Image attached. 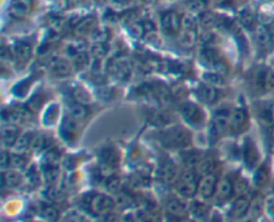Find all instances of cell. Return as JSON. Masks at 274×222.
Listing matches in <instances>:
<instances>
[{
  "label": "cell",
  "instance_id": "16",
  "mask_svg": "<svg viewBox=\"0 0 274 222\" xmlns=\"http://www.w3.org/2000/svg\"><path fill=\"white\" fill-rule=\"evenodd\" d=\"M238 23L246 29H256L257 22H258V16L257 12H254L250 7H244L238 11Z\"/></svg>",
  "mask_w": 274,
  "mask_h": 222
},
{
  "label": "cell",
  "instance_id": "5",
  "mask_svg": "<svg viewBox=\"0 0 274 222\" xmlns=\"http://www.w3.org/2000/svg\"><path fill=\"white\" fill-rule=\"evenodd\" d=\"M161 28L168 37H178L182 31V15L174 10L164 11L161 15Z\"/></svg>",
  "mask_w": 274,
  "mask_h": 222
},
{
  "label": "cell",
  "instance_id": "12",
  "mask_svg": "<svg viewBox=\"0 0 274 222\" xmlns=\"http://www.w3.org/2000/svg\"><path fill=\"white\" fill-rule=\"evenodd\" d=\"M234 192V183L229 178H223L217 183L216 193H214V201L217 204H225L226 201L230 200Z\"/></svg>",
  "mask_w": 274,
  "mask_h": 222
},
{
  "label": "cell",
  "instance_id": "49",
  "mask_svg": "<svg viewBox=\"0 0 274 222\" xmlns=\"http://www.w3.org/2000/svg\"><path fill=\"white\" fill-rule=\"evenodd\" d=\"M151 2H155V0H151Z\"/></svg>",
  "mask_w": 274,
  "mask_h": 222
},
{
  "label": "cell",
  "instance_id": "41",
  "mask_svg": "<svg viewBox=\"0 0 274 222\" xmlns=\"http://www.w3.org/2000/svg\"><path fill=\"white\" fill-rule=\"evenodd\" d=\"M74 99H75L78 103H83V105L90 102V97H88V94L81 87H78L74 90Z\"/></svg>",
  "mask_w": 274,
  "mask_h": 222
},
{
  "label": "cell",
  "instance_id": "21",
  "mask_svg": "<svg viewBox=\"0 0 274 222\" xmlns=\"http://www.w3.org/2000/svg\"><path fill=\"white\" fill-rule=\"evenodd\" d=\"M258 150H257L256 145L248 139L245 143V147H244V160H245V165L249 169L256 168V165L258 164Z\"/></svg>",
  "mask_w": 274,
  "mask_h": 222
},
{
  "label": "cell",
  "instance_id": "1",
  "mask_svg": "<svg viewBox=\"0 0 274 222\" xmlns=\"http://www.w3.org/2000/svg\"><path fill=\"white\" fill-rule=\"evenodd\" d=\"M198 183L199 177L195 168H186L179 173L178 181L176 182L177 193L183 198H193L198 193Z\"/></svg>",
  "mask_w": 274,
  "mask_h": 222
},
{
  "label": "cell",
  "instance_id": "8",
  "mask_svg": "<svg viewBox=\"0 0 274 222\" xmlns=\"http://www.w3.org/2000/svg\"><path fill=\"white\" fill-rule=\"evenodd\" d=\"M33 0H12L8 8V14L15 20H24L31 14Z\"/></svg>",
  "mask_w": 274,
  "mask_h": 222
},
{
  "label": "cell",
  "instance_id": "19",
  "mask_svg": "<svg viewBox=\"0 0 274 222\" xmlns=\"http://www.w3.org/2000/svg\"><path fill=\"white\" fill-rule=\"evenodd\" d=\"M51 73L58 78L70 77L73 73V65L67 59L56 58L51 63Z\"/></svg>",
  "mask_w": 274,
  "mask_h": 222
},
{
  "label": "cell",
  "instance_id": "45",
  "mask_svg": "<svg viewBox=\"0 0 274 222\" xmlns=\"http://www.w3.org/2000/svg\"><path fill=\"white\" fill-rule=\"evenodd\" d=\"M261 211H262V202L260 200H258V202L252 201L250 202V208H249V213L252 215H260Z\"/></svg>",
  "mask_w": 274,
  "mask_h": 222
},
{
  "label": "cell",
  "instance_id": "30",
  "mask_svg": "<svg viewBox=\"0 0 274 222\" xmlns=\"http://www.w3.org/2000/svg\"><path fill=\"white\" fill-rule=\"evenodd\" d=\"M96 28V22L95 18H86L81 22H78V24L75 26V33L78 35H88V34H94Z\"/></svg>",
  "mask_w": 274,
  "mask_h": 222
},
{
  "label": "cell",
  "instance_id": "18",
  "mask_svg": "<svg viewBox=\"0 0 274 222\" xmlns=\"http://www.w3.org/2000/svg\"><path fill=\"white\" fill-rule=\"evenodd\" d=\"M179 173L177 170L176 165L173 164V162H164L163 165L161 166V170H159V178L163 183L166 185H172L178 181Z\"/></svg>",
  "mask_w": 274,
  "mask_h": 222
},
{
  "label": "cell",
  "instance_id": "10",
  "mask_svg": "<svg viewBox=\"0 0 274 222\" xmlns=\"http://www.w3.org/2000/svg\"><path fill=\"white\" fill-rule=\"evenodd\" d=\"M248 123V113L242 107H235L231 110L230 120H229V130L231 133H241Z\"/></svg>",
  "mask_w": 274,
  "mask_h": 222
},
{
  "label": "cell",
  "instance_id": "15",
  "mask_svg": "<svg viewBox=\"0 0 274 222\" xmlns=\"http://www.w3.org/2000/svg\"><path fill=\"white\" fill-rule=\"evenodd\" d=\"M254 39H256L257 46L262 50H269L273 44V35L267 26L260 24L254 29Z\"/></svg>",
  "mask_w": 274,
  "mask_h": 222
},
{
  "label": "cell",
  "instance_id": "43",
  "mask_svg": "<svg viewBox=\"0 0 274 222\" xmlns=\"http://www.w3.org/2000/svg\"><path fill=\"white\" fill-rule=\"evenodd\" d=\"M98 222H121V219H119V214H117V213L113 210L106 213V214L99 215Z\"/></svg>",
  "mask_w": 274,
  "mask_h": 222
},
{
  "label": "cell",
  "instance_id": "48",
  "mask_svg": "<svg viewBox=\"0 0 274 222\" xmlns=\"http://www.w3.org/2000/svg\"><path fill=\"white\" fill-rule=\"evenodd\" d=\"M209 222H222V219H221V217H219V215L217 214V213H214V215H213Z\"/></svg>",
  "mask_w": 274,
  "mask_h": 222
},
{
  "label": "cell",
  "instance_id": "37",
  "mask_svg": "<svg viewBox=\"0 0 274 222\" xmlns=\"http://www.w3.org/2000/svg\"><path fill=\"white\" fill-rule=\"evenodd\" d=\"M59 171L58 166H46L43 171V178L48 185H54L58 181Z\"/></svg>",
  "mask_w": 274,
  "mask_h": 222
},
{
  "label": "cell",
  "instance_id": "33",
  "mask_svg": "<svg viewBox=\"0 0 274 222\" xmlns=\"http://www.w3.org/2000/svg\"><path fill=\"white\" fill-rule=\"evenodd\" d=\"M216 22H217V15H214L210 11H205L199 14V18H198V23L199 26L203 29H212L216 27Z\"/></svg>",
  "mask_w": 274,
  "mask_h": 222
},
{
  "label": "cell",
  "instance_id": "23",
  "mask_svg": "<svg viewBox=\"0 0 274 222\" xmlns=\"http://www.w3.org/2000/svg\"><path fill=\"white\" fill-rule=\"evenodd\" d=\"M257 16H258V22L263 26H269L274 20V3H263L261 4L258 11H257Z\"/></svg>",
  "mask_w": 274,
  "mask_h": 222
},
{
  "label": "cell",
  "instance_id": "3",
  "mask_svg": "<svg viewBox=\"0 0 274 222\" xmlns=\"http://www.w3.org/2000/svg\"><path fill=\"white\" fill-rule=\"evenodd\" d=\"M86 208L90 213L95 215L106 214L109 211H113L117 206V201L111 198L107 194L92 193L90 196H86Z\"/></svg>",
  "mask_w": 274,
  "mask_h": 222
},
{
  "label": "cell",
  "instance_id": "17",
  "mask_svg": "<svg viewBox=\"0 0 274 222\" xmlns=\"http://www.w3.org/2000/svg\"><path fill=\"white\" fill-rule=\"evenodd\" d=\"M250 197L248 194H241L235 198V201L231 205L230 209V215L233 218H239L244 214H246L249 211V208H250Z\"/></svg>",
  "mask_w": 274,
  "mask_h": 222
},
{
  "label": "cell",
  "instance_id": "2",
  "mask_svg": "<svg viewBox=\"0 0 274 222\" xmlns=\"http://www.w3.org/2000/svg\"><path fill=\"white\" fill-rule=\"evenodd\" d=\"M161 142L167 147L173 149H185L190 145L191 135L189 130L181 128V126H173V128L164 129L161 131Z\"/></svg>",
  "mask_w": 274,
  "mask_h": 222
},
{
  "label": "cell",
  "instance_id": "29",
  "mask_svg": "<svg viewBox=\"0 0 274 222\" xmlns=\"http://www.w3.org/2000/svg\"><path fill=\"white\" fill-rule=\"evenodd\" d=\"M210 0H185V7L189 14H202L208 11Z\"/></svg>",
  "mask_w": 274,
  "mask_h": 222
},
{
  "label": "cell",
  "instance_id": "11",
  "mask_svg": "<svg viewBox=\"0 0 274 222\" xmlns=\"http://www.w3.org/2000/svg\"><path fill=\"white\" fill-rule=\"evenodd\" d=\"M195 94H197V97L201 99L202 102L208 103V105L216 103L219 99V97H221V92H219L218 87L208 83L199 84L197 90H195Z\"/></svg>",
  "mask_w": 274,
  "mask_h": 222
},
{
  "label": "cell",
  "instance_id": "46",
  "mask_svg": "<svg viewBox=\"0 0 274 222\" xmlns=\"http://www.w3.org/2000/svg\"><path fill=\"white\" fill-rule=\"evenodd\" d=\"M2 170L6 171L8 168H11V154L7 153V151H3L2 153Z\"/></svg>",
  "mask_w": 274,
  "mask_h": 222
},
{
  "label": "cell",
  "instance_id": "38",
  "mask_svg": "<svg viewBox=\"0 0 274 222\" xmlns=\"http://www.w3.org/2000/svg\"><path fill=\"white\" fill-rule=\"evenodd\" d=\"M27 166V160L22 154H11V168L15 170H24Z\"/></svg>",
  "mask_w": 274,
  "mask_h": 222
},
{
  "label": "cell",
  "instance_id": "32",
  "mask_svg": "<svg viewBox=\"0 0 274 222\" xmlns=\"http://www.w3.org/2000/svg\"><path fill=\"white\" fill-rule=\"evenodd\" d=\"M33 137L35 134H31V133H27V134L20 135V138L18 139V142L15 143V149L18 151L19 154L24 153L27 150H32V145H33Z\"/></svg>",
  "mask_w": 274,
  "mask_h": 222
},
{
  "label": "cell",
  "instance_id": "25",
  "mask_svg": "<svg viewBox=\"0 0 274 222\" xmlns=\"http://www.w3.org/2000/svg\"><path fill=\"white\" fill-rule=\"evenodd\" d=\"M68 115L78 122H82V120L87 119L90 115V110L83 103H73L68 107Z\"/></svg>",
  "mask_w": 274,
  "mask_h": 222
},
{
  "label": "cell",
  "instance_id": "13",
  "mask_svg": "<svg viewBox=\"0 0 274 222\" xmlns=\"http://www.w3.org/2000/svg\"><path fill=\"white\" fill-rule=\"evenodd\" d=\"M231 109L227 107H219L216 110L214 117H213V128L216 129L217 133H223V131L229 129V120H230Z\"/></svg>",
  "mask_w": 274,
  "mask_h": 222
},
{
  "label": "cell",
  "instance_id": "31",
  "mask_svg": "<svg viewBox=\"0 0 274 222\" xmlns=\"http://www.w3.org/2000/svg\"><path fill=\"white\" fill-rule=\"evenodd\" d=\"M149 122L155 124V126L163 128V126L170 123L172 119H170V115H168L166 111H163V110H157V111H151V113L149 114Z\"/></svg>",
  "mask_w": 274,
  "mask_h": 222
},
{
  "label": "cell",
  "instance_id": "39",
  "mask_svg": "<svg viewBox=\"0 0 274 222\" xmlns=\"http://www.w3.org/2000/svg\"><path fill=\"white\" fill-rule=\"evenodd\" d=\"M106 187H107V190H109L110 193L118 194L122 190L121 179L118 178V177H115V175L110 177V178L106 179Z\"/></svg>",
  "mask_w": 274,
  "mask_h": 222
},
{
  "label": "cell",
  "instance_id": "44",
  "mask_svg": "<svg viewBox=\"0 0 274 222\" xmlns=\"http://www.w3.org/2000/svg\"><path fill=\"white\" fill-rule=\"evenodd\" d=\"M60 222H84V221L83 217H82L81 214H78L75 211H70V213H67V214L63 217Z\"/></svg>",
  "mask_w": 274,
  "mask_h": 222
},
{
  "label": "cell",
  "instance_id": "6",
  "mask_svg": "<svg viewBox=\"0 0 274 222\" xmlns=\"http://www.w3.org/2000/svg\"><path fill=\"white\" fill-rule=\"evenodd\" d=\"M217 183H218V177H217L216 170L202 173V175L199 177V183H198V196H199V198L203 201L213 198L214 193H216Z\"/></svg>",
  "mask_w": 274,
  "mask_h": 222
},
{
  "label": "cell",
  "instance_id": "24",
  "mask_svg": "<svg viewBox=\"0 0 274 222\" xmlns=\"http://www.w3.org/2000/svg\"><path fill=\"white\" fill-rule=\"evenodd\" d=\"M113 70L114 74L122 80L128 79L130 75H131V65H130V62L126 58L118 59L117 62L113 65Z\"/></svg>",
  "mask_w": 274,
  "mask_h": 222
},
{
  "label": "cell",
  "instance_id": "9",
  "mask_svg": "<svg viewBox=\"0 0 274 222\" xmlns=\"http://www.w3.org/2000/svg\"><path fill=\"white\" fill-rule=\"evenodd\" d=\"M254 87L260 91H274V73L270 70H260L254 75Z\"/></svg>",
  "mask_w": 274,
  "mask_h": 222
},
{
  "label": "cell",
  "instance_id": "35",
  "mask_svg": "<svg viewBox=\"0 0 274 222\" xmlns=\"http://www.w3.org/2000/svg\"><path fill=\"white\" fill-rule=\"evenodd\" d=\"M42 215L48 222H56L59 219V210L55 205L43 204L42 205Z\"/></svg>",
  "mask_w": 274,
  "mask_h": 222
},
{
  "label": "cell",
  "instance_id": "20",
  "mask_svg": "<svg viewBox=\"0 0 274 222\" xmlns=\"http://www.w3.org/2000/svg\"><path fill=\"white\" fill-rule=\"evenodd\" d=\"M78 123H79V122L70 117V115H67V117L63 119L62 135L64 137V139H67V141H75V139H77L78 130H79V124Z\"/></svg>",
  "mask_w": 274,
  "mask_h": 222
},
{
  "label": "cell",
  "instance_id": "7",
  "mask_svg": "<svg viewBox=\"0 0 274 222\" xmlns=\"http://www.w3.org/2000/svg\"><path fill=\"white\" fill-rule=\"evenodd\" d=\"M179 111H181V115L185 118V120H187L193 126H201V124L205 123V113L202 111L201 107H198L194 103H182Z\"/></svg>",
  "mask_w": 274,
  "mask_h": 222
},
{
  "label": "cell",
  "instance_id": "42",
  "mask_svg": "<svg viewBox=\"0 0 274 222\" xmlns=\"http://www.w3.org/2000/svg\"><path fill=\"white\" fill-rule=\"evenodd\" d=\"M267 178H269V171L266 170L265 166H262L261 169H258V171L256 173V183L258 186H263L267 182Z\"/></svg>",
  "mask_w": 274,
  "mask_h": 222
},
{
  "label": "cell",
  "instance_id": "27",
  "mask_svg": "<svg viewBox=\"0 0 274 222\" xmlns=\"http://www.w3.org/2000/svg\"><path fill=\"white\" fill-rule=\"evenodd\" d=\"M189 210H190V214L193 215L195 221H205L208 218V214L210 213V208L205 202H194L191 206H189Z\"/></svg>",
  "mask_w": 274,
  "mask_h": 222
},
{
  "label": "cell",
  "instance_id": "40",
  "mask_svg": "<svg viewBox=\"0 0 274 222\" xmlns=\"http://www.w3.org/2000/svg\"><path fill=\"white\" fill-rule=\"evenodd\" d=\"M59 160H60V153L58 150H47V153H46V166H58Z\"/></svg>",
  "mask_w": 274,
  "mask_h": 222
},
{
  "label": "cell",
  "instance_id": "34",
  "mask_svg": "<svg viewBox=\"0 0 274 222\" xmlns=\"http://www.w3.org/2000/svg\"><path fill=\"white\" fill-rule=\"evenodd\" d=\"M202 79H203L205 83L216 86V87H221V86L225 84V78H223V75L216 73V71H210V73L202 74Z\"/></svg>",
  "mask_w": 274,
  "mask_h": 222
},
{
  "label": "cell",
  "instance_id": "26",
  "mask_svg": "<svg viewBox=\"0 0 274 222\" xmlns=\"http://www.w3.org/2000/svg\"><path fill=\"white\" fill-rule=\"evenodd\" d=\"M23 178L22 174L19 173L18 170H6L3 171V183L4 186H7L10 189H15V187H18V186L22 185Z\"/></svg>",
  "mask_w": 274,
  "mask_h": 222
},
{
  "label": "cell",
  "instance_id": "36",
  "mask_svg": "<svg viewBox=\"0 0 274 222\" xmlns=\"http://www.w3.org/2000/svg\"><path fill=\"white\" fill-rule=\"evenodd\" d=\"M117 196L118 198L115 201H117L118 206H121V208H128V206H131L132 204H135V198H134V196L130 193H126L123 189H122Z\"/></svg>",
  "mask_w": 274,
  "mask_h": 222
},
{
  "label": "cell",
  "instance_id": "47",
  "mask_svg": "<svg viewBox=\"0 0 274 222\" xmlns=\"http://www.w3.org/2000/svg\"><path fill=\"white\" fill-rule=\"evenodd\" d=\"M218 6H227V4H230L233 0H214Z\"/></svg>",
  "mask_w": 274,
  "mask_h": 222
},
{
  "label": "cell",
  "instance_id": "22",
  "mask_svg": "<svg viewBox=\"0 0 274 222\" xmlns=\"http://www.w3.org/2000/svg\"><path fill=\"white\" fill-rule=\"evenodd\" d=\"M2 138H3L4 145L8 147H14L15 143L20 138V131L14 124H4L3 130H2Z\"/></svg>",
  "mask_w": 274,
  "mask_h": 222
},
{
  "label": "cell",
  "instance_id": "14",
  "mask_svg": "<svg viewBox=\"0 0 274 222\" xmlns=\"http://www.w3.org/2000/svg\"><path fill=\"white\" fill-rule=\"evenodd\" d=\"M12 54H14L15 62L19 65H24L31 59L32 56V46L29 42H18L12 48Z\"/></svg>",
  "mask_w": 274,
  "mask_h": 222
},
{
  "label": "cell",
  "instance_id": "28",
  "mask_svg": "<svg viewBox=\"0 0 274 222\" xmlns=\"http://www.w3.org/2000/svg\"><path fill=\"white\" fill-rule=\"evenodd\" d=\"M177 38H178V43L181 47L191 48L194 47V44L197 43L198 31H186V29H182Z\"/></svg>",
  "mask_w": 274,
  "mask_h": 222
},
{
  "label": "cell",
  "instance_id": "4",
  "mask_svg": "<svg viewBox=\"0 0 274 222\" xmlns=\"http://www.w3.org/2000/svg\"><path fill=\"white\" fill-rule=\"evenodd\" d=\"M164 213L168 218L177 219V221H182L187 217V214L190 213L189 206L183 202L179 197L177 196H168L166 197V200L163 202Z\"/></svg>",
  "mask_w": 274,
  "mask_h": 222
}]
</instances>
